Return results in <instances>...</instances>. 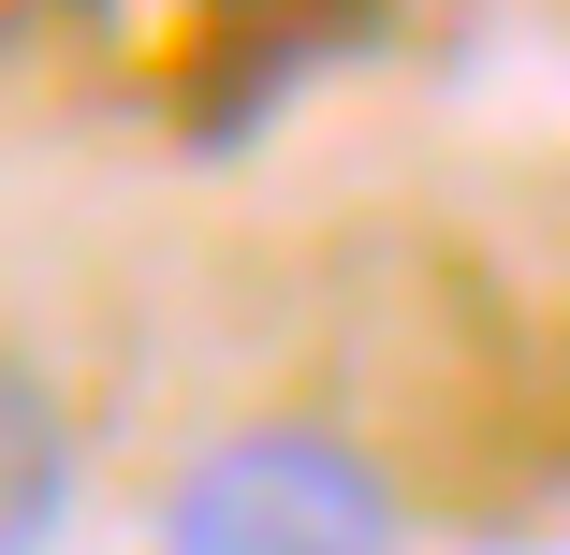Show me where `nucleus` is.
<instances>
[{
	"instance_id": "7ed1b4c3",
	"label": "nucleus",
	"mask_w": 570,
	"mask_h": 555,
	"mask_svg": "<svg viewBox=\"0 0 570 555\" xmlns=\"http://www.w3.org/2000/svg\"><path fill=\"white\" fill-rule=\"evenodd\" d=\"M73 409L30 351H0V555H59L73 541Z\"/></svg>"
},
{
	"instance_id": "f03ea898",
	"label": "nucleus",
	"mask_w": 570,
	"mask_h": 555,
	"mask_svg": "<svg viewBox=\"0 0 570 555\" xmlns=\"http://www.w3.org/2000/svg\"><path fill=\"white\" fill-rule=\"evenodd\" d=\"M322 44H336L322 16H235V30H205V44L176 59V132H190V147H249V132H264V102L307 88Z\"/></svg>"
},
{
	"instance_id": "f257e3e1",
	"label": "nucleus",
	"mask_w": 570,
	"mask_h": 555,
	"mask_svg": "<svg viewBox=\"0 0 570 555\" xmlns=\"http://www.w3.org/2000/svg\"><path fill=\"white\" fill-rule=\"evenodd\" d=\"M147 541L161 555H410V497H395V468L352 424L278 409V424L205 438V454L161 483Z\"/></svg>"
}]
</instances>
